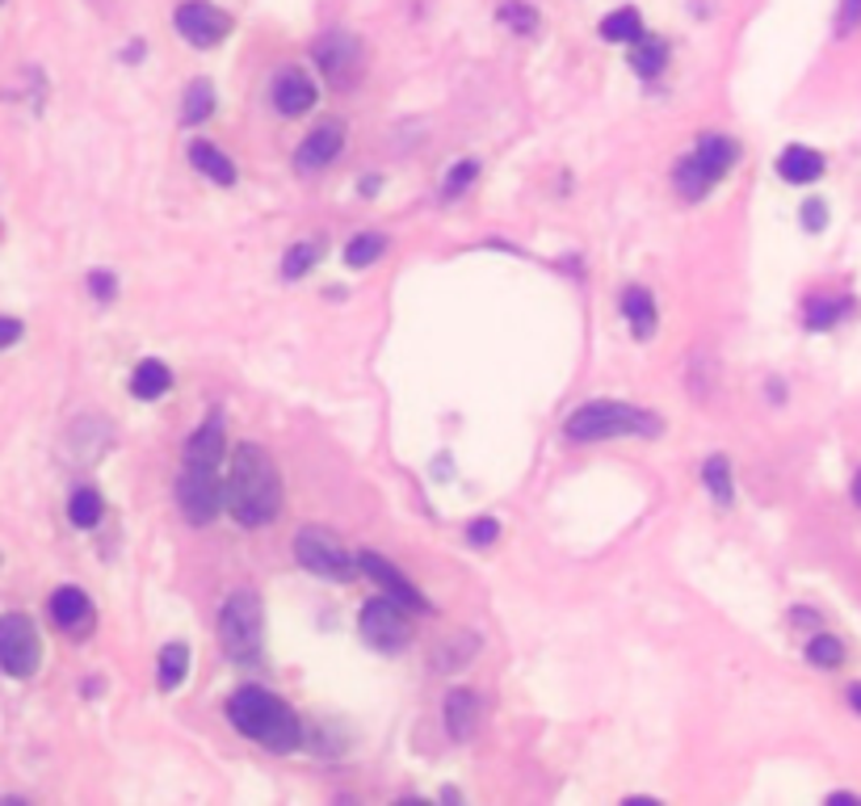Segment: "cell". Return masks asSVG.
I'll list each match as a JSON object with an SVG mask.
<instances>
[{
  "label": "cell",
  "instance_id": "6da1fadb",
  "mask_svg": "<svg viewBox=\"0 0 861 806\" xmlns=\"http://www.w3.org/2000/svg\"><path fill=\"white\" fill-rule=\"evenodd\" d=\"M228 513L240 525H269L282 513V480L261 445H240L228 471Z\"/></svg>",
  "mask_w": 861,
  "mask_h": 806
},
{
  "label": "cell",
  "instance_id": "7a4b0ae2",
  "mask_svg": "<svg viewBox=\"0 0 861 806\" xmlns=\"http://www.w3.org/2000/svg\"><path fill=\"white\" fill-rule=\"evenodd\" d=\"M228 718L244 739H252V744H261L269 752H294L299 739H303V727H299L294 711L282 697H273L269 689H257V685L231 697Z\"/></svg>",
  "mask_w": 861,
  "mask_h": 806
},
{
  "label": "cell",
  "instance_id": "3957f363",
  "mask_svg": "<svg viewBox=\"0 0 861 806\" xmlns=\"http://www.w3.org/2000/svg\"><path fill=\"white\" fill-rule=\"evenodd\" d=\"M660 429H664L660 416H651L643 407H631V403H618V400L584 403L563 424V433L580 445L610 442V437H631V433H639V437H660Z\"/></svg>",
  "mask_w": 861,
  "mask_h": 806
},
{
  "label": "cell",
  "instance_id": "277c9868",
  "mask_svg": "<svg viewBox=\"0 0 861 806\" xmlns=\"http://www.w3.org/2000/svg\"><path fill=\"white\" fill-rule=\"evenodd\" d=\"M735 160H740V148L731 139H723V134H702L698 148L672 169V181H677V190L685 193L689 202H698V198H707L728 177V169Z\"/></svg>",
  "mask_w": 861,
  "mask_h": 806
},
{
  "label": "cell",
  "instance_id": "5b68a950",
  "mask_svg": "<svg viewBox=\"0 0 861 806\" xmlns=\"http://www.w3.org/2000/svg\"><path fill=\"white\" fill-rule=\"evenodd\" d=\"M219 638H223V652L236 664H257L261 659V638H266V617H261V596L252 588L228 596L223 614H219Z\"/></svg>",
  "mask_w": 861,
  "mask_h": 806
},
{
  "label": "cell",
  "instance_id": "8992f818",
  "mask_svg": "<svg viewBox=\"0 0 861 806\" xmlns=\"http://www.w3.org/2000/svg\"><path fill=\"white\" fill-rule=\"evenodd\" d=\"M177 500H181V513H186L190 525H211L219 517V508L228 504V480L219 475V462L186 459Z\"/></svg>",
  "mask_w": 861,
  "mask_h": 806
},
{
  "label": "cell",
  "instance_id": "52a82bcc",
  "mask_svg": "<svg viewBox=\"0 0 861 806\" xmlns=\"http://www.w3.org/2000/svg\"><path fill=\"white\" fill-rule=\"evenodd\" d=\"M358 631H362V638L374 647V652H383V655L403 652L408 638H412V626H408V617H403L396 596H374V601H366L362 614H358Z\"/></svg>",
  "mask_w": 861,
  "mask_h": 806
},
{
  "label": "cell",
  "instance_id": "ba28073f",
  "mask_svg": "<svg viewBox=\"0 0 861 806\" xmlns=\"http://www.w3.org/2000/svg\"><path fill=\"white\" fill-rule=\"evenodd\" d=\"M294 558L303 563L307 572H316V576L324 580H353V567H358V558H349L337 534H328L320 525H307L294 534Z\"/></svg>",
  "mask_w": 861,
  "mask_h": 806
},
{
  "label": "cell",
  "instance_id": "9c48e42d",
  "mask_svg": "<svg viewBox=\"0 0 861 806\" xmlns=\"http://www.w3.org/2000/svg\"><path fill=\"white\" fill-rule=\"evenodd\" d=\"M42 659V643H39V626L26 614H4L0 617V664L13 681H26L34 676Z\"/></svg>",
  "mask_w": 861,
  "mask_h": 806
},
{
  "label": "cell",
  "instance_id": "30bf717a",
  "mask_svg": "<svg viewBox=\"0 0 861 806\" xmlns=\"http://www.w3.org/2000/svg\"><path fill=\"white\" fill-rule=\"evenodd\" d=\"M177 34L190 47H219L231 34V18L207 0H186L177 9Z\"/></svg>",
  "mask_w": 861,
  "mask_h": 806
},
{
  "label": "cell",
  "instance_id": "8fae6325",
  "mask_svg": "<svg viewBox=\"0 0 861 806\" xmlns=\"http://www.w3.org/2000/svg\"><path fill=\"white\" fill-rule=\"evenodd\" d=\"M316 59H320V68H324V77L332 80V84L349 89V84L358 80L362 51H358V42L349 39V34H328V39L316 42Z\"/></svg>",
  "mask_w": 861,
  "mask_h": 806
},
{
  "label": "cell",
  "instance_id": "7c38bea8",
  "mask_svg": "<svg viewBox=\"0 0 861 806\" xmlns=\"http://www.w3.org/2000/svg\"><path fill=\"white\" fill-rule=\"evenodd\" d=\"M341 148H344V131L337 122H324V127H316V131L307 134L303 148L294 152V169L299 173H320V169H328L341 155Z\"/></svg>",
  "mask_w": 861,
  "mask_h": 806
},
{
  "label": "cell",
  "instance_id": "4fadbf2b",
  "mask_svg": "<svg viewBox=\"0 0 861 806\" xmlns=\"http://www.w3.org/2000/svg\"><path fill=\"white\" fill-rule=\"evenodd\" d=\"M358 567H362L370 580H379V584L387 588V596H396L400 605H408V609H421V614L429 609V601H424L421 588H412V584H408V576H403V572H396V567H391L383 555H370V551H362V555H358Z\"/></svg>",
  "mask_w": 861,
  "mask_h": 806
},
{
  "label": "cell",
  "instance_id": "5bb4252c",
  "mask_svg": "<svg viewBox=\"0 0 861 806\" xmlns=\"http://www.w3.org/2000/svg\"><path fill=\"white\" fill-rule=\"evenodd\" d=\"M51 622H56L59 631H68V634H84L93 631V601L80 593V588H59L56 596H51Z\"/></svg>",
  "mask_w": 861,
  "mask_h": 806
},
{
  "label": "cell",
  "instance_id": "9a60e30c",
  "mask_svg": "<svg viewBox=\"0 0 861 806\" xmlns=\"http://www.w3.org/2000/svg\"><path fill=\"white\" fill-rule=\"evenodd\" d=\"M273 105H278V114L287 118L307 114L316 105V84H311V77L299 72V68H287L282 77L273 80Z\"/></svg>",
  "mask_w": 861,
  "mask_h": 806
},
{
  "label": "cell",
  "instance_id": "2e32d148",
  "mask_svg": "<svg viewBox=\"0 0 861 806\" xmlns=\"http://www.w3.org/2000/svg\"><path fill=\"white\" fill-rule=\"evenodd\" d=\"M778 173H782V181H790V185H807V181L823 177V155L815 152V148L794 143V148H785L782 160H778Z\"/></svg>",
  "mask_w": 861,
  "mask_h": 806
},
{
  "label": "cell",
  "instance_id": "e0dca14e",
  "mask_svg": "<svg viewBox=\"0 0 861 806\" xmlns=\"http://www.w3.org/2000/svg\"><path fill=\"white\" fill-rule=\"evenodd\" d=\"M475 718H479V702L471 689H454L445 697V727L454 739H471V731H475Z\"/></svg>",
  "mask_w": 861,
  "mask_h": 806
},
{
  "label": "cell",
  "instance_id": "ac0fdd59",
  "mask_svg": "<svg viewBox=\"0 0 861 806\" xmlns=\"http://www.w3.org/2000/svg\"><path fill=\"white\" fill-rule=\"evenodd\" d=\"M190 160H193V169L202 177H211L214 185H236V164H231L214 143H202V139L190 143Z\"/></svg>",
  "mask_w": 861,
  "mask_h": 806
},
{
  "label": "cell",
  "instance_id": "d6986e66",
  "mask_svg": "<svg viewBox=\"0 0 861 806\" xmlns=\"http://www.w3.org/2000/svg\"><path fill=\"white\" fill-rule=\"evenodd\" d=\"M172 386V370L164 362H156V357H148V362H139L134 365V374H131V391L139 395V400H160L164 391Z\"/></svg>",
  "mask_w": 861,
  "mask_h": 806
},
{
  "label": "cell",
  "instance_id": "ffe728a7",
  "mask_svg": "<svg viewBox=\"0 0 861 806\" xmlns=\"http://www.w3.org/2000/svg\"><path fill=\"white\" fill-rule=\"evenodd\" d=\"M622 315L631 320L639 341H648L651 332H655V303H651L648 290H639V286L627 290V294H622Z\"/></svg>",
  "mask_w": 861,
  "mask_h": 806
},
{
  "label": "cell",
  "instance_id": "44dd1931",
  "mask_svg": "<svg viewBox=\"0 0 861 806\" xmlns=\"http://www.w3.org/2000/svg\"><path fill=\"white\" fill-rule=\"evenodd\" d=\"M383 252H387L383 235H379V231H362V235H353V240L344 244V265H349V269H366V265H374Z\"/></svg>",
  "mask_w": 861,
  "mask_h": 806
},
{
  "label": "cell",
  "instance_id": "7402d4cb",
  "mask_svg": "<svg viewBox=\"0 0 861 806\" xmlns=\"http://www.w3.org/2000/svg\"><path fill=\"white\" fill-rule=\"evenodd\" d=\"M702 483H707V492L714 496V504L728 508L731 500H735V492H731V466L723 454H714V459L702 462Z\"/></svg>",
  "mask_w": 861,
  "mask_h": 806
},
{
  "label": "cell",
  "instance_id": "603a6c76",
  "mask_svg": "<svg viewBox=\"0 0 861 806\" xmlns=\"http://www.w3.org/2000/svg\"><path fill=\"white\" fill-rule=\"evenodd\" d=\"M186 672H190V647L186 643H169L160 652V689H177L186 681Z\"/></svg>",
  "mask_w": 861,
  "mask_h": 806
},
{
  "label": "cell",
  "instance_id": "cb8c5ba5",
  "mask_svg": "<svg viewBox=\"0 0 861 806\" xmlns=\"http://www.w3.org/2000/svg\"><path fill=\"white\" fill-rule=\"evenodd\" d=\"M601 39L610 42H639L643 39V18L634 9H618L610 18L601 21Z\"/></svg>",
  "mask_w": 861,
  "mask_h": 806
},
{
  "label": "cell",
  "instance_id": "d4e9b609",
  "mask_svg": "<svg viewBox=\"0 0 861 806\" xmlns=\"http://www.w3.org/2000/svg\"><path fill=\"white\" fill-rule=\"evenodd\" d=\"M101 513H106V504H101V492H93V487H80L77 496L68 500V517L80 530H93L97 521H101Z\"/></svg>",
  "mask_w": 861,
  "mask_h": 806
},
{
  "label": "cell",
  "instance_id": "484cf974",
  "mask_svg": "<svg viewBox=\"0 0 861 806\" xmlns=\"http://www.w3.org/2000/svg\"><path fill=\"white\" fill-rule=\"evenodd\" d=\"M211 114H214V89H211V80H193L190 89H186V110H181V118H186L190 127H198V122H207Z\"/></svg>",
  "mask_w": 861,
  "mask_h": 806
},
{
  "label": "cell",
  "instance_id": "4316f807",
  "mask_svg": "<svg viewBox=\"0 0 861 806\" xmlns=\"http://www.w3.org/2000/svg\"><path fill=\"white\" fill-rule=\"evenodd\" d=\"M664 59H669V51H664V42L660 39H639L634 42V56H631V68L639 72V77H660V68H664Z\"/></svg>",
  "mask_w": 861,
  "mask_h": 806
},
{
  "label": "cell",
  "instance_id": "83f0119b",
  "mask_svg": "<svg viewBox=\"0 0 861 806\" xmlns=\"http://www.w3.org/2000/svg\"><path fill=\"white\" fill-rule=\"evenodd\" d=\"M324 256V244L320 240H307V244H294V249L287 252V261H282V278L287 282H294V278H303L307 269H316V261Z\"/></svg>",
  "mask_w": 861,
  "mask_h": 806
},
{
  "label": "cell",
  "instance_id": "f1b7e54d",
  "mask_svg": "<svg viewBox=\"0 0 861 806\" xmlns=\"http://www.w3.org/2000/svg\"><path fill=\"white\" fill-rule=\"evenodd\" d=\"M807 659H811V664H820V668H841V659H844L841 638H832V634H815V638L807 643Z\"/></svg>",
  "mask_w": 861,
  "mask_h": 806
},
{
  "label": "cell",
  "instance_id": "f546056e",
  "mask_svg": "<svg viewBox=\"0 0 861 806\" xmlns=\"http://www.w3.org/2000/svg\"><path fill=\"white\" fill-rule=\"evenodd\" d=\"M841 311H844L841 299H815V303H807L803 324L811 328V332H823V328H832L841 320Z\"/></svg>",
  "mask_w": 861,
  "mask_h": 806
},
{
  "label": "cell",
  "instance_id": "4dcf8cb0",
  "mask_svg": "<svg viewBox=\"0 0 861 806\" xmlns=\"http://www.w3.org/2000/svg\"><path fill=\"white\" fill-rule=\"evenodd\" d=\"M500 21H504V26H513L517 34H530V30H538V13L525 4V0H504V4H500Z\"/></svg>",
  "mask_w": 861,
  "mask_h": 806
},
{
  "label": "cell",
  "instance_id": "1f68e13d",
  "mask_svg": "<svg viewBox=\"0 0 861 806\" xmlns=\"http://www.w3.org/2000/svg\"><path fill=\"white\" fill-rule=\"evenodd\" d=\"M475 173H479L475 160H459V164H454V173L445 177V198H459V193L475 181Z\"/></svg>",
  "mask_w": 861,
  "mask_h": 806
},
{
  "label": "cell",
  "instance_id": "d6a6232c",
  "mask_svg": "<svg viewBox=\"0 0 861 806\" xmlns=\"http://www.w3.org/2000/svg\"><path fill=\"white\" fill-rule=\"evenodd\" d=\"M497 534H500V525L492 517H479V521H471V525H467V537H471L475 546H492V542H497Z\"/></svg>",
  "mask_w": 861,
  "mask_h": 806
},
{
  "label": "cell",
  "instance_id": "836d02e7",
  "mask_svg": "<svg viewBox=\"0 0 861 806\" xmlns=\"http://www.w3.org/2000/svg\"><path fill=\"white\" fill-rule=\"evenodd\" d=\"M89 290H93V294H97V299H101V303H110V299H114V294H118L114 273H106V269H93V273H89Z\"/></svg>",
  "mask_w": 861,
  "mask_h": 806
},
{
  "label": "cell",
  "instance_id": "e575fe53",
  "mask_svg": "<svg viewBox=\"0 0 861 806\" xmlns=\"http://www.w3.org/2000/svg\"><path fill=\"white\" fill-rule=\"evenodd\" d=\"M803 228L807 231H823L828 228V206H823V198H811L803 206Z\"/></svg>",
  "mask_w": 861,
  "mask_h": 806
},
{
  "label": "cell",
  "instance_id": "d590c367",
  "mask_svg": "<svg viewBox=\"0 0 861 806\" xmlns=\"http://www.w3.org/2000/svg\"><path fill=\"white\" fill-rule=\"evenodd\" d=\"M0 332H4V336H0V345H18V336H21V324H18V320H13V315H9V320H4V324H0Z\"/></svg>",
  "mask_w": 861,
  "mask_h": 806
},
{
  "label": "cell",
  "instance_id": "8d00e7d4",
  "mask_svg": "<svg viewBox=\"0 0 861 806\" xmlns=\"http://www.w3.org/2000/svg\"><path fill=\"white\" fill-rule=\"evenodd\" d=\"M861 21V0H844V26H858Z\"/></svg>",
  "mask_w": 861,
  "mask_h": 806
},
{
  "label": "cell",
  "instance_id": "74e56055",
  "mask_svg": "<svg viewBox=\"0 0 861 806\" xmlns=\"http://www.w3.org/2000/svg\"><path fill=\"white\" fill-rule=\"evenodd\" d=\"M849 702H853V711L861 714V685H853V689H849Z\"/></svg>",
  "mask_w": 861,
  "mask_h": 806
},
{
  "label": "cell",
  "instance_id": "f35d334b",
  "mask_svg": "<svg viewBox=\"0 0 861 806\" xmlns=\"http://www.w3.org/2000/svg\"><path fill=\"white\" fill-rule=\"evenodd\" d=\"M853 500L861 504V471H858V480H853Z\"/></svg>",
  "mask_w": 861,
  "mask_h": 806
}]
</instances>
